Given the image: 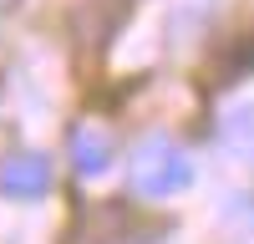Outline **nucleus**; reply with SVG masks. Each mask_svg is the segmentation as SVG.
Masks as SVG:
<instances>
[{"label":"nucleus","instance_id":"nucleus-3","mask_svg":"<svg viewBox=\"0 0 254 244\" xmlns=\"http://www.w3.org/2000/svg\"><path fill=\"white\" fill-rule=\"evenodd\" d=\"M71 163H76L81 178L107 173V168H112V137L102 132V127H76V132H71Z\"/></svg>","mask_w":254,"mask_h":244},{"label":"nucleus","instance_id":"nucleus-1","mask_svg":"<svg viewBox=\"0 0 254 244\" xmlns=\"http://www.w3.org/2000/svg\"><path fill=\"white\" fill-rule=\"evenodd\" d=\"M193 183V158H188L178 142H142L137 163H132V188L142 198H173Z\"/></svg>","mask_w":254,"mask_h":244},{"label":"nucleus","instance_id":"nucleus-4","mask_svg":"<svg viewBox=\"0 0 254 244\" xmlns=\"http://www.w3.org/2000/svg\"><path fill=\"white\" fill-rule=\"evenodd\" d=\"M224 142L239 148V153H254V102L249 107H234L224 117Z\"/></svg>","mask_w":254,"mask_h":244},{"label":"nucleus","instance_id":"nucleus-2","mask_svg":"<svg viewBox=\"0 0 254 244\" xmlns=\"http://www.w3.org/2000/svg\"><path fill=\"white\" fill-rule=\"evenodd\" d=\"M51 188V158L46 153H10L0 163V193L5 198H41Z\"/></svg>","mask_w":254,"mask_h":244}]
</instances>
